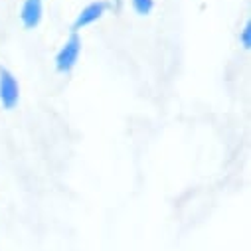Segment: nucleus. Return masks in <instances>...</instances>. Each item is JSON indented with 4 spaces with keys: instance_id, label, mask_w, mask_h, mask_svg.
I'll return each instance as SVG.
<instances>
[{
    "instance_id": "obj_5",
    "label": "nucleus",
    "mask_w": 251,
    "mask_h": 251,
    "mask_svg": "<svg viewBox=\"0 0 251 251\" xmlns=\"http://www.w3.org/2000/svg\"><path fill=\"white\" fill-rule=\"evenodd\" d=\"M133 8L139 16H149L154 8V0H133Z\"/></svg>"
},
{
    "instance_id": "obj_2",
    "label": "nucleus",
    "mask_w": 251,
    "mask_h": 251,
    "mask_svg": "<svg viewBox=\"0 0 251 251\" xmlns=\"http://www.w3.org/2000/svg\"><path fill=\"white\" fill-rule=\"evenodd\" d=\"M20 101V83L4 68H0V105L6 111H12Z\"/></svg>"
},
{
    "instance_id": "obj_6",
    "label": "nucleus",
    "mask_w": 251,
    "mask_h": 251,
    "mask_svg": "<svg viewBox=\"0 0 251 251\" xmlns=\"http://www.w3.org/2000/svg\"><path fill=\"white\" fill-rule=\"evenodd\" d=\"M239 44H241L243 50H249L251 48V22L249 20L245 22V26H243V30L239 34Z\"/></svg>"
},
{
    "instance_id": "obj_4",
    "label": "nucleus",
    "mask_w": 251,
    "mask_h": 251,
    "mask_svg": "<svg viewBox=\"0 0 251 251\" xmlns=\"http://www.w3.org/2000/svg\"><path fill=\"white\" fill-rule=\"evenodd\" d=\"M42 14H44V2L42 0H24L22 10H20V20L24 24V28L32 30L42 22Z\"/></svg>"
},
{
    "instance_id": "obj_3",
    "label": "nucleus",
    "mask_w": 251,
    "mask_h": 251,
    "mask_svg": "<svg viewBox=\"0 0 251 251\" xmlns=\"http://www.w3.org/2000/svg\"><path fill=\"white\" fill-rule=\"evenodd\" d=\"M107 8H109V4L103 2V0H97V2L87 4V6L77 14V18H75V22H74V34L79 32V30H83V28H87V26H91L93 22L101 20L103 14L107 12Z\"/></svg>"
},
{
    "instance_id": "obj_1",
    "label": "nucleus",
    "mask_w": 251,
    "mask_h": 251,
    "mask_svg": "<svg viewBox=\"0 0 251 251\" xmlns=\"http://www.w3.org/2000/svg\"><path fill=\"white\" fill-rule=\"evenodd\" d=\"M81 55V38L77 34H72L70 40L59 48L55 53V70L59 74H68L77 66V59Z\"/></svg>"
}]
</instances>
